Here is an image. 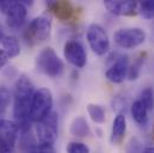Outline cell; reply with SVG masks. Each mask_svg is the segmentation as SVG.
<instances>
[{"instance_id":"obj_12","label":"cell","mask_w":154,"mask_h":153,"mask_svg":"<svg viewBox=\"0 0 154 153\" xmlns=\"http://www.w3.org/2000/svg\"><path fill=\"white\" fill-rule=\"evenodd\" d=\"M19 138V128L14 121L0 118V145L13 148Z\"/></svg>"},{"instance_id":"obj_3","label":"cell","mask_w":154,"mask_h":153,"mask_svg":"<svg viewBox=\"0 0 154 153\" xmlns=\"http://www.w3.org/2000/svg\"><path fill=\"white\" fill-rule=\"evenodd\" d=\"M35 67L38 73L49 78H59L65 72V62L51 47L42 49L37 54Z\"/></svg>"},{"instance_id":"obj_24","label":"cell","mask_w":154,"mask_h":153,"mask_svg":"<svg viewBox=\"0 0 154 153\" xmlns=\"http://www.w3.org/2000/svg\"><path fill=\"white\" fill-rule=\"evenodd\" d=\"M26 153H55L54 147L49 146V145H37L36 148H34L32 151Z\"/></svg>"},{"instance_id":"obj_9","label":"cell","mask_w":154,"mask_h":153,"mask_svg":"<svg viewBox=\"0 0 154 153\" xmlns=\"http://www.w3.org/2000/svg\"><path fill=\"white\" fill-rule=\"evenodd\" d=\"M63 56L71 65H73L77 68L85 67V65L87 62L86 50H85L84 45L77 39H71L65 43Z\"/></svg>"},{"instance_id":"obj_30","label":"cell","mask_w":154,"mask_h":153,"mask_svg":"<svg viewBox=\"0 0 154 153\" xmlns=\"http://www.w3.org/2000/svg\"><path fill=\"white\" fill-rule=\"evenodd\" d=\"M152 35H153V38H154V24H153V30H152Z\"/></svg>"},{"instance_id":"obj_28","label":"cell","mask_w":154,"mask_h":153,"mask_svg":"<svg viewBox=\"0 0 154 153\" xmlns=\"http://www.w3.org/2000/svg\"><path fill=\"white\" fill-rule=\"evenodd\" d=\"M4 31H2V29H1V27H0V43H1V41H2V38H4Z\"/></svg>"},{"instance_id":"obj_11","label":"cell","mask_w":154,"mask_h":153,"mask_svg":"<svg viewBox=\"0 0 154 153\" xmlns=\"http://www.w3.org/2000/svg\"><path fill=\"white\" fill-rule=\"evenodd\" d=\"M128 71H129L128 56L127 55H119L114 60L112 65L106 70L105 78L114 84H121L128 76Z\"/></svg>"},{"instance_id":"obj_5","label":"cell","mask_w":154,"mask_h":153,"mask_svg":"<svg viewBox=\"0 0 154 153\" xmlns=\"http://www.w3.org/2000/svg\"><path fill=\"white\" fill-rule=\"evenodd\" d=\"M35 135L38 145H54L59 136V115L56 111H51L47 117L37 122Z\"/></svg>"},{"instance_id":"obj_7","label":"cell","mask_w":154,"mask_h":153,"mask_svg":"<svg viewBox=\"0 0 154 153\" xmlns=\"http://www.w3.org/2000/svg\"><path fill=\"white\" fill-rule=\"evenodd\" d=\"M115 43L123 49H133L146 41V33L141 28H123L114 34Z\"/></svg>"},{"instance_id":"obj_19","label":"cell","mask_w":154,"mask_h":153,"mask_svg":"<svg viewBox=\"0 0 154 153\" xmlns=\"http://www.w3.org/2000/svg\"><path fill=\"white\" fill-rule=\"evenodd\" d=\"M86 109H87V114L90 116V118L94 123H97V124L104 123V121H105V109L102 105L90 103V104H87Z\"/></svg>"},{"instance_id":"obj_23","label":"cell","mask_w":154,"mask_h":153,"mask_svg":"<svg viewBox=\"0 0 154 153\" xmlns=\"http://www.w3.org/2000/svg\"><path fill=\"white\" fill-rule=\"evenodd\" d=\"M67 153H90V148L86 144L79 142V141H72L66 147Z\"/></svg>"},{"instance_id":"obj_15","label":"cell","mask_w":154,"mask_h":153,"mask_svg":"<svg viewBox=\"0 0 154 153\" xmlns=\"http://www.w3.org/2000/svg\"><path fill=\"white\" fill-rule=\"evenodd\" d=\"M1 49L5 52L8 59L17 58L20 54V43L19 39L13 35H6L1 41Z\"/></svg>"},{"instance_id":"obj_16","label":"cell","mask_w":154,"mask_h":153,"mask_svg":"<svg viewBox=\"0 0 154 153\" xmlns=\"http://www.w3.org/2000/svg\"><path fill=\"white\" fill-rule=\"evenodd\" d=\"M69 132L75 138H86V136L91 135V128H90L86 118L82 116H77L72 121Z\"/></svg>"},{"instance_id":"obj_27","label":"cell","mask_w":154,"mask_h":153,"mask_svg":"<svg viewBox=\"0 0 154 153\" xmlns=\"http://www.w3.org/2000/svg\"><path fill=\"white\" fill-rule=\"evenodd\" d=\"M141 153H154V146H149L146 147L143 151H141Z\"/></svg>"},{"instance_id":"obj_20","label":"cell","mask_w":154,"mask_h":153,"mask_svg":"<svg viewBox=\"0 0 154 153\" xmlns=\"http://www.w3.org/2000/svg\"><path fill=\"white\" fill-rule=\"evenodd\" d=\"M137 12L146 19H154V0L137 2Z\"/></svg>"},{"instance_id":"obj_2","label":"cell","mask_w":154,"mask_h":153,"mask_svg":"<svg viewBox=\"0 0 154 153\" xmlns=\"http://www.w3.org/2000/svg\"><path fill=\"white\" fill-rule=\"evenodd\" d=\"M53 23L51 18L45 14H41L35 17L23 31V39L26 45L35 47L37 44L43 43L51 35Z\"/></svg>"},{"instance_id":"obj_18","label":"cell","mask_w":154,"mask_h":153,"mask_svg":"<svg viewBox=\"0 0 154 153\" xmlns=\"http://www.w3.org/2000/svg\"><path fill=\"white\" fill-rule=\"evenodd\" d=\"M146 56H147V53L146 52H141L134 60L133 65L129 66V71H128V79L129 80H136L140 73H141V68L143 66V62L146 60Z\"/></svg>"},{"instance_id":"obj_29","label":"cell","mask_w":154,"mask_h":153,"mask_svg":"<svg viewBox=\"0 0 154 153\" xmlns=\"http://www.w3.org/2000/svg\"><path fill=\"white\" fill-rule=\"evenodd\" d=\"M152 138H153V141H154V126H153V132H152Z\"/></svg>"},{"instance_id":"obj_21","label":"cell","mask_w":154,"mask_h":153,"mask_svg":"<svg viewBox=\"0 0 154 153\" xmlns=\"http://www.w3.org/2000/svg\"><path fill=\"white\" fill-rule=\"evenodd\" d=\"M139 99L143 103L148 111H152L154 109V92L152 87H146L145 90H142Z\"/></svg>"},{"instance_id":"obj_6","label":"cell","mask_w":154,"mask_h":153,"mask_svg":"<svg viewBox=\"0 0 154 153\" xmlns=\"http://www.w3.org/2000/svg\"><path fill=\"white\" fill-rule=\"evenodd\" d=\"M86 39L93 53L102 56L110 49V38L105 29L99 24H91L86 31Z\"/></svg>"},{"instance_id":"obj_1","label":"cell","mask_w":154,"mask_h":153,"mask_svg":"<svg viewBox=\"0 0 154 153\" xmlns=\"http://www.w3.org/2000/svg\"><path fill=\"white\" fill-rule=\"evenodd\" d=\"M35 86L26 76H20L14 84L13 92V117L20 130L31 129L30 105L35 93Z\"/></svg>"},{"instance_id":"obj_26","label":"cell","mask_w":154,"mask_h":153,"mask_svg":"<svg viewBox=\"0 0 154 153\" xmlns=\"http://www.w3.org/2000/svg\"><path fill=\"white\" fill-rule=\"evenodd\" d=\"M12 150H13V148H10V147H7V146L0 145V153H13Z\"/></svg>"},{"instance_id":"obj_4","label":"cell","mask_w":154,"mask_h":153,"mask_svg":"<svg viewBox=\"0 0 154 153\" xmlns=\"http://www.w3.org/2000/svg\"><path fill=\"white\" fill-rule=\"evenodd\" d=\"M53 93L47 87H39L35 91L31 105H30V120L31 122H39L47 117L53 110Z\"/></svg>"},{"instance_id":"obj_14","label":"cell","mask_w":154,"mask_h":153,"mask_svg":"<svg viewBox=\"0 0 154 153\" xmlns=\"http://www.w3.org/2000/svg\"><path fill=\"white\" fill-rule=\"evenodd\" d=\"M127 132V118L124 114H117L112 121L110 141L112 145H118L123 141Z\"/></svg>"},{"instance_id":"obj_8","label":"cell","mask_w":154,"mask_h":153,"mask_svg":"<svg viewBox=\"0 0 154 153\" xmlns=\"http://www.w3.org/2000/svg\"><path fill=\"white\" fill-rule=\"evenodd\" d=\"M6 17V24L10 29H20L28 17V6L23 1H10V5L4 13Z\"/></svg>"},{"instance_id":"obj_17","label":"cell","mask_w":154,"mask_h":153,"mask_svg":"<svg viewBox=\"0 0 154 153\" xmlns=\"http://www.w3.org/2000/svg\"><path fill=\"white\" fill-rule=\"evenodd\" d=\"M148 113L149 111L140 99H136L130 107V114L133 116V120L140 126H146L148 123Z\"/></svg>"},{"instance_id":"obj_25","label":"cell","mask_w":154,"mask_h":153,"mask_svg":"<svg viewBox=\"0 0 154 153\" xmlns=\"http://www.w3.org/2000/svg\"><path fill=\"white\" fill-rule=\"evenodd\" d=\"M8 62V58L2 49H0V70H2Z\"/></svg>"},{"instance_id":"obj_22","label":"cell","mask_w":154,"mask_h":153,"mask_svg":"<svg viewBox=\"0 0 154 153\" xmlns=\"http://www.w3.org/2000/svg\"><path fill=\"white\" fill-rule=\"evenodd\" d=\"M10 102H11L10 91L6 87L0 86V118H4L2 116L6 113V109L10 104Z\"/></svg>"},{"instance_id":"obj_13","label":"cell","mask_w":154,"mask_h":153,"mask_svg":"<svg viewBox=\"0 0 154 153\" xmlns=\"http://www.w3.org/2000/svg\"><path fill=\"white\" fill-rule=\"evenodd\" d=\"M105 8L115 16H135L137 12V2L133 0H106Z\"/></svg>"},{"instance_id":"obj_10","label":"cell","mask_w":154,"mask_h":153,"mask_svg":"<svg viewBox=\"0 0 154 153\" xmlns=\"http://www.w3.org/2000/svg\"><path fill=\"white\" fill-rule=\"evenodd\" d=\"M47 10L61 22H69L77 16V8L71 1L50 0L47 2Z\"/></svg>"}]
</instances>
